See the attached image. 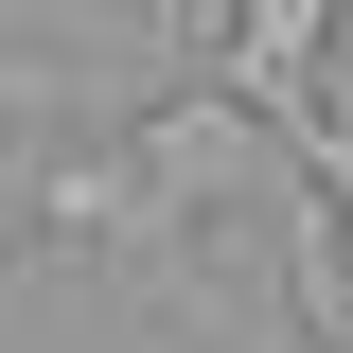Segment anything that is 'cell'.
Listing matches in <instances>:
<instances>
[{
  "instance_id": "6da1fadb",
  "label": "cell",
  "mask_w": 353,
  "mask_h": 353,
  "mask_svg": "<svg viewBox=\"0 0 353 353\" xmlns=\"http://www.w3.org/2000/svg\"><path fill=\"white\" fill-rule=\"evenodd\" d=\"M336 36H353V0H248V18H230V53H212V88H248L265 124H283V106H318Z\"/></svg>"
}]
</instances>
